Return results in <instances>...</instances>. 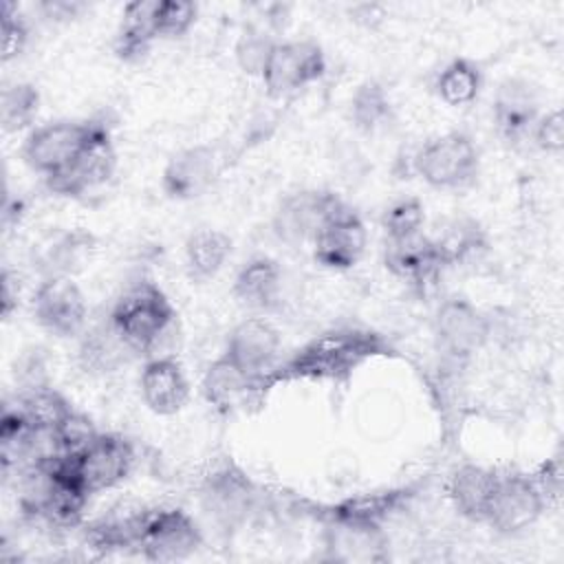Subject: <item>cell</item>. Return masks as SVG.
Wrapping results in <instances>:
<instances>
[{"instance_id": "obj_8", "label": "cell", "mask_w": 564, "mask_h": 564, "mask_svg": "<svg viewBox=\"0 0 564 564\" xmlns=\"http://www.w3.org/2000/svg\"><path fill=\"white\" fill-rule=\"evenodd\" d=\"M324 73L326 55L317 42L278 40L260 79L271 97H282L322 79Z\"/></svg>"}, {"instance_id": "obj_19", "label": "cell", "mask_w": 564, "mask_h": 564, "mask_svg": "<svg viewBox=\"0 0 564 564\" xmlns=\"http://www.w3.org/2000/svg\"><path fill=\"white\" fill-rule=\"evenodd\" d=\"M540 117V99L535 88L527 79H505L491 104V119L496 132L507 141L516 143L531 134Z\"/></svg>"}, {"instance_id": "obj_11", "label": "cell", "mask_w": 564, "mask_h": 564, "mask_svg": "<svg viewBox=\"0 0 564 564\" xmlns=\"http://www.w3.org/2000/svg\"><path fill=\"white\" fill-rule=\"evenodd\" d=\"M70 467L82 487L95 496L128 478L134 467V447L119 434L99 432L86 449L70 456Z\"/></svg>"}, {"instance_id": "obj_3", "label": "cell", "mask_w": 564, "mask_h": 564, "mask_svg": "<svg viewBox=\"0 0 564 564\" xmlns=\"http://www.w3.org/2000/svg\"><path fill=\"white\" fill-rule=\"evenodd\" d=\"M110 126L104 119L53 121L35 128L22 148V156L37 174L53 176L73 165Z\"/></svg>"}, {"instance_id": "obj_33", "label": "cell", "mask_w": 564, "mask_h": 564, "mask_svg": "<svg viewBox=\"0 0 564 564\" xmlns=\"http://www.w3.org/2000/svg\"><path fill=\"white\" fill-rule=\"evenodd\" d=\"M275 42L278 40L273 35H269V31H264L260 26H247L234 46V57H236L238 68L247 75L262 77Z\"/></svg>"}, {"instance_id": "obj_14", "label": "cell", "mask_w": 564, "mask_h": 564, "mask_svg": "<svg viewBox=\"0 0 564 564\" xmlns=\"http://www.w3.org/2000/svg\"><path fill=\"white\" fill-rule=\"evenodd\" d=\"M223 159L216 145H189L178 150L161 172V189L172 200H192L205 194L220 174Z\"/></svg>"}, {"instance_id": "obj_36", "label": "cell", "mask_w": 564, "mask_h": 564, "mask_svg": "<svg viewBox=\"0 0 564 564\" xmlns=\"http://www.w3.org/2000/svg\"><path fill=\"white\" fill-rule=\"evenodd\" d=\"M198 18V7L189 0H159L156 7V33L172 40L185 35Z\"/></svg>"}, {"instance_id": "obj_35", "label": "cell", "mask_w": 564, "mask_h": 564, "mask_svg": "<svg viewBox=\"0 0 564 564\" xmlns=\"http://www.w3.org/2000/svg\"><path fill=\"white\" fill-rule=\"evenodd\" d=\"M97 436H99V430L95 427V423L86 414H82L77 410H70V414L53 432V441H55L57 452L66 454V456L79 454Z\"/></svg>"}, {"instance_id": "obj_24", "label": "cell", "mask_w": 564, "mask_h": 564, "mask_svg": "<svg viewBox=\"0 0 564 564\" xmlns=\"http://www.w3.org/2000/svg\"><path fill=\"white\" fill-rule=\"evenodd\" d=\"M282 289V271L273 258H251L234 278V295L240 304L258 311L271 308Z\"/></svg>"}, {"instance_id": "obj_37", "label": "cell", "mask_w": 564, "mask_h": 564, "mask_svg": "<svg viewBox=\"0 0 564 564\" xmlns=\"http://www.w3.org/2000/svg\"><path fill=\"white\" fill-rule=\"evenodd\" d=\"M88 242H90V236L70 234V236H64L62 240L53 242L51 247H46L42 253V262L46 264L44 267L46 278L48 275H70L73 267L79 262L82 253L88 249Z\"/></svg>"}, {"instance_id": "obj_9", "label": "cell", "mask_w": 564, "mask_h": 564, "mask_svg": "<svg viewBox=\"0 0 564 564\" xmlns=\"http://www.w3.org/2000/svg\"><path fill=\"white\" fill-rule=\"evenodd\" d=\"M546 507V494L535 478L524 474H507L498 478L491 505L485 516L496 533L516 535L533 527Z\"/></svg>"}, {"instance_id": "obj_34", "label": "cell", "mask_w": 564, "mask_h": 564, "mask_svg": "<svg viewBox=\"0 0 564 564\" xmlns=\"http://www.w3.org/2000/svg\"><path fill=\"white\" fill-rule=\"evenodd\" d=\"M423 225H425V207L419 198H401L392 203L381 216L386 240H401V238L423 234Z\"/></svg>"}, {"instance_id": "obj_25", "label": "cell", "mask_w": 564, "mask_h": 564, "mask_svg": "<svg viewBox=\"0 0 564 564\" xmlns=\"http://www.w3.org/2000/svg\"><path fill=\"white\" fill-rule=\"evenodd\" d=\"M203 397L216 412H231L253 392V381L227 355L214 359L203 377Z\"/></svg>"}, {"instance_id": "obj_16", "label": "cell", "mask_w": 564, "mask_h": 564, "mask_svg": "<svg viewBox=\"0 0 564 564\" xmlns=\"http://www.w3.org/2000/svg\"><path fill=\"white\" fill-rule=\"evenodd\" d=\"M117 170V152L110 130H106L73 165L46 176V187L53 194L79 198L101 185H106Z\"/></svg>"}, {"instance_id": "obj_13", "label": "cell", "mask_w": 564, "mask_h": 564, "mask_svg": "<svg viewBox=\"0 0 564 564\" xmlns=\"http://www.w3.org/2000/svg\"><path fill=\"white\" fill-rule=\"evenodd\" d=\"M368 242V231L361 216L346 203L337 207L313 238V258L335 271L352 269Z\"/></svg>"}, {"instance_id": "obj_5", "label": "cell", "mask_w": 564, "mask_h": 564, "mask_svg": "<svg viewBox=\"0 0 564 564\" xmlns=\"http://www.w3.org/2000/svg\"><path fill=\"white\" fill-rule=\"evenodd\" d=\"M200 507L225 531L242 527L258 509L260 489L234 460H223L200 485Z\"/></svg>"}, {"instance_id": "obj_10", "label": "cell", "mask_w": 564, "mask_h": 564, "mask_svg": "<svg viewBox=\"0 0 564 564\" xmlns=\"http://www.w3.org/2000/svg\"><path fill=\"white\" fill-rule=\"evenodd\" d=\"M341 205L344 200L330 189L308 187L291 192L278 203L271 216V229L278 240L291 247L313 242L326 218Z\"/></svg>"}, {"instance_id": "obj_21", "label": "cell", "mask_w": 564, "mask_h": 564, "mask_svg": "<svg viewBox=\"0 0 564 564\" xmlns=\"http://www.w3.org/2000/svg\"><path fill=\"white\" fill-rule=\"evenodd\" d=\"M383 264L394 275L410 284L425 286L438 278L443 264L436 249L425 234H416L401 240H386Z\"/></svg>"}, {"instance_id": "obj_41", "label": "cell", "mask_w": 564, "mask_h": 564, "mask_svg": "<svg viewBox=\"0 0 564 564\" xmlns=\"http://www.w3.org/2000/svg\"><path fill=\"white\" fill-rule=\"evenodd\" d=\"M40 9L51 20H70V18H75L84 9V4L66 2V0H53V2H42Z\"/></svg>"}, {"instance_id": "obj_7", "label": "cell", "mask_w": 564, "mask_h": 564, "mask_svg": "<svg viewBox=\"0 0 564 564\" xmlns=\"http://www.w3.org/2000/svg\"><path fill=\"white\" fill-rule=\"evenodd\" d=\"M203 544V533L183 509L141 511L137 549L150 562H178L194 555Z\"/></svg>"}, {"instance_id": "obj_4", "label": "cell", "mask_w": 564, "mask_h": 564, "mask_svg": "<svg viewBox=\"0 0 564 564\" xmlns=\"http://www.w3.org/2000/svg\"><path fill=\"white\" fill-rule=\"evenodd\" d=\"M412 165L430 187L463 189L476 181L480 156L471 137L465 132H445L421 145Z\"/></svg>"}, {"instance_id": "obj_40", "label": "cell", "mask_w": 564, "mask_h": 564, "mask_svg": "<svg viewBox=\"0 0 564 564\" xmlns=\"http://www.w3.org/2000/svg\"><path fill=\"white\" fill-rule=\"evenodd\" d=\"M18 297H20V284L18 275H13L9 269L2 271V315L9 317L13 308H18Z\"/></svg>"}, {"instance_id": "obj_39", "label": "cell", "mask_w": 564, "mask_h": 564, "mask_svg": "<svg viewBox=\"0 0 564 564\" xmlns=\"http://www.w3.org/2000/svg\"><path fill=\"white\" fill-rule=\"evenodd\" d=\"M533 143L546 152V154H560L564 148V117L562 110H549L546 115H540L533 130H531Z\"/></svg>"}, {"instance_id": "obj_30", "label": "cell", "mask_w": 564, "mask_h": 564, "mask_svg": "<svg viewBox=\"0 0 564 564\" xmlns=\"http://www.w3.org/2000/svg\"><path fill=\"white\" fill-rule=\"evenodd\" d=\"M18 410L35 432L53 434L57 425L70 414L73 405L55 388L35 386L29 388L24 397H20Z\"/></svg>"}, {"instance_id": "obj_20", "label": "cell", "mask_w": 564, "mask_h": 564, "mask_svg": "<svg viewBox=\"0 0 564 564\" xmlns=\"http://www.w3.org/2000/svg\"><path fill=\"white\" fill-rule=\"evenodd\" d=\"M143 403L159 416H172L189 401V381L178 359L154 357L141 370Z\"/></svg>"}, {"instance_id": "obj_32", "label": "cell", "mask_w": 564, "mask_h": 564, "mask_svg": "<svg viewBox=\"0 0 564 564\" xmlns=\"http://www.w3.org/2000/svg\"><path fill=\"white\" fill-rule=\"evenodd\" d=\"M40 108V90L29 82H15L2 88L0 123L4 132H18L33 123Z\"/></svg>"}, {"instance_id": "obj_27", "label": "cell", "mask_w": 564, "mask_h": 564, "mask_svg": "<svg viewBox=\"0 0 564 564\" xmlns=\"http://www.w3.org/2000/svg\"><path fill=\"white\" fill-rule=\"evenodd\" d=\"M234 242L220 229H198L185 242V267L192 280L214 278L231 256Z\"/></svg>"}, {"instance_id": "obj_17", "label": "cell", "mask_w": 564, "mask_h": 564, "mask_svg": "<svg viewBox=\"0 0 564 564\" xmlns=\"http://www.w3.org/2000/svg\"><path fill=\"white\" fill-rule=\"evenodd\" d=\"M414 487H397L372 494H355L335 505H306L304 511L322 522H359L383 524L394 511H399L412 496Z\"/></svg>"}, {"instance_id": "obj_22", "label": "cell", "mask_w": 564, "mask_h": 564, "mask_svg": "<svg viewBox=\"0 0 564 564\" xmlns=\"http://www.w3.org/2000/svg\"><path fill=\"white\" fill-rule=\"evenodd\" d=\"M498 478V471L480 465L458 467L447 485V494L454 509L471 522H485Z\"/></svg>"}, {"instance_id": "obj_26", "label": "cell", "mask_w": 564, "mask_h": 564, "mask_svg": "<svg viewBox=\"0 0 564 564\" xmlns=\"http://www.w3.org/2000/svg\"><path fill=\"white\" fill-rule=\"evenodd\" d=\"M137 355L121 335L112 328L110 319L84 333L79 344V364L86 372H112Z\"/></svg>"}, {"instance_id": "obj_6", "label": "cell", "mask_w": 564, "mask_h": 564, "mask_svg": "<svg viewBox=\"0 0 564 564\" xmlns=\"http://www.w3.org/2000/svg\"><path fill=\"white\" fill-rule=\"evenodd\" d=\"M432 330L436 346L445 357L465 361L487 344L491 319L467 297L452 295L438 304Z\"/></svg>"}, {"instance_id": "obj_15", "label": "cell", "mask_w": 564, "mask_h": 564, "mask_svg": "<svg viewBox=\"0 0 564 564\" xmlns=\"http://www.w3.org/2000/svg\"><path fill=\"white\" fill-rule=\"evenodd\" d=\"M280 344V330L269 319L247 317L231 328L223 355H227L256 383L275 366Z\"/></svg>"}, {"instance_id": "obj_31", "label": "cell", "mask_w": 564, "mask_h": 564, "mask_svg": "<svg viewBox=\"0 0 564 564\" xmlns=\"http://www.w3.org/2000/svg\"><path fill=\"white\" fill-rule=\"evenodd\" d=\"M482 88V70L476 62L467 57L452 59L436 79V93L447 106L471 104Z\"/></svg>"}, {"instance_id": "obj_12", "label": "cell", "mask_w": 564, "mask_h": 564, "mask_svg": "<svg viewBox=\"0 0 564 564\" xmlns=\"http://www.w3.org/2000/svg\"><path fill=\"white\" fill-rule=\"evenodd\" d=\"M33 315L48 333L77 337L88 319L86 295L70 275H48L33 295Z\"/></svg>"}, {"instance_id": "obj_23", "label": "cell", "mask_w": 564, "mask_h": 564, "mask_svg": "<svg viewBox=\"0 0 564 564\" xmlns=\"http://www.w3.org/2000/svg\"><path fill=\"white\" fill-rule=\"evenodd\" d=\"M156 7L159 0H134L123 7L121 24L115 37V55L123 62H141L156 33Z\"/></svg>"}, {"instance_id": "obj_1", "label": "cell", "mask_w": 564, "mask_h": 564, "mask_svg": "<svg viewBox=\"0 0 564 564\" xmlns=\"http://www.w3.org/2000/svg\"><path fill=\"white\" fill-rule=\"evenodd\" d=\"M392 352L388 339L375 330L352 326L330 328L308 339L282 364L273 366L253 383V392L264 394L271 388L291 381H348L364 364Z\"/></svg>"}, {"instance_id": "obj_18", "label": "cell", "mask_w": 564, "mask_h": 564, "mask_svg": "<svg viewBox=\"0 0 564 564\" xmlns=\"http://www.w3.org/2000/svg\"><path fill=\"white\" fill-rule=\"evenodd\" d=\"M322 542L326 560L333 562H386L388 535L383 524L322 522Z\"/></svg>"}, {"instance_id": "obj_29", "label": "cell", "mask_w": 564, "mask_h": 564, "mask_svg": "<svg viewBox=\"0 0 564 564\" xmlns=\"http://www.w3.org/2000/svg\"><path fill=\"white\" fill-rule=\"evenodd\" d=\"M348 110L352 126L366 134H372L392 121L390 95L377 79H366L355 88Z\"/></svg>"}, {"instance_id": "obj_38", "label": "cell", "mask_w": 564, "mask_h": 564, "mask_svg": "<svg viewBox=\"0 0 564 564\" xmlns=\"http://www.w3.org/2000/svg\"><path fill=\"white\" fill-rule=\"evenodd\" d=\"M2 62H11L24 53L29 44V24L13 2H2Z\"/></svg>"}, {"instance_id": "obj_2", "label": "cell", "mask_w": 564, "mask_h": 564, "mask_svg": "<svg viewBox=\"0 0 564 564\" xmlns=\"http://www.w3.org/2000/svg\"><path fill=\"white\" fill-rule=\"evenodd\" d=\"M108 319L121 339L137 352H148L170 328L174 306L150 280L134 282L110 308Z\"/></svg>"}, {"instance_id": "obj_28", "label": "cell", "mask_w": 564, "mask_h": 564, "mask_svg": "<svg viewBox=\"0 0 564 564\" xmlns=\"http://www.w3.org/2000/svg\"><path fill=\"white\" fill-rule=\"evenodd\" d=\"M430 240L436 249V256L443 269L465 262L469 256L485 249L487 245L485 229L474 218H467V216L447 220L436 236H430Z\"/></svg>"}]
</instances>
